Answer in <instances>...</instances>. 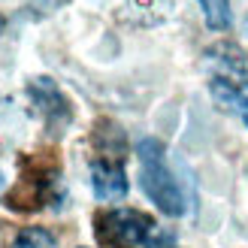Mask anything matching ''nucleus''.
Returning a JSON list of instances; mask_svg holds the SVG:
<instances>
[{
    "label": "nucleus",
    "instance_id": "6",
    "mask_svg": "<svg viewBox=\"0 0 248 248\" xmlns=\"http://www.w3.org/2000/svg\"><path fill=\"white\" fill-rule=\"evenodd\" d=\"M209 91H212V97L224 106V109H233L242 124L248 127V85H236V82H227V79H215L209 82Z\"/></svg>",
    "mask_w": 248,
    "mask_h": 248
},
{
    "label": "nucleus",
    "instance_id": "8",
    "mask_svg": "<svg viewBox=\"0 0 248 248\" xmlns=\"http://www.w3.org/2000/svg\"><path fill=\"white\" fill-rule=\"evenodd\" d=\"M12 248H55V236L43 227H24L12 242Z\"/></svg>",
    "mask_w": 248,
    "mask_h": 248
},
{
    "label": "nucleus",
    "instance_id": "9",
    "mask_svg": "<svg viewBox=\"0 0 248 248\" xmlns=\"http://www.w3.org/2000/svg\"><path fill=\"white\" fill-rule=\"evenodd\" d=\"M3 24H6V21H3V16H0V31H3Z\"/></svg>",
    "mask_w": 248,
    "mask_h": 248
},
{
    "label": "nucleus",
    "instance_id": "7",
    "mask_svg": "<svg viewBox=\"0 0 248 248\" xmlns=\"http://www.w3.org/2000/svg\"><path fill=\"white\" fill-rule=\"evenodd\" d=\"M206 24L212 31H227L230 28V0H200Z\"/></svg>",
    "mask_w": 248,
    "mask_h": 248
},
{
    "label": "nucleus",
    "instance_id": "2",
    "mask_svg": "<svg viewBox=\"0 0 248 248\" xmlns=\"http://www.w3.org/2000/svg\"><path fill=\"white\" fill-rule=\"evenodd\" d=\"M155 233V221L136 212V209H112L97 218V236L106 245L115 248H133L148 242V236Z\"/></svg>",
    "mask_w": 248,
    "mask_h": 248
},
{
    "label": "nucleus",
    "instance_id": "5",
    "mask_svg": "<svg viewBox=\"0 0 248 248\" xmlns=\"http://www.w3.org/2000/svg\"><path fill=\"white\" fill-rule=\"evenodd\" d=\"M206 64L218 70L215 79H227V82H236V85H245L248 79V58L239 46L233 43H218L206 52Z\"/></svg>",
    "mask_w": 248,
    "mask_h": 248
},
{
    "label": "nucleus",
    "instance_id": "1",
    "mask_svg": "<svg viewBox=\"0 0 248 248\" xmlns=\"http://www.w3.org/2000/svg\"><path fill=\"white\" fill-rule=\"evenodd\" d=\"M136 155H140V185H142L145 197L164 215H172V218L185 215V194L179 188L176 176L167 167L164 145L157 140H142L136 145Z\"/></svg>",
    "mask_w": 248,
    "mask_h": 248
},
{
    "label": "nucleus",
    "instance_id": "3",
    "mask_svg": "<svg viewBox=\"0 0 248 248\" xmlns=\"http://www.w3.org/2000/svg\"><path fill=\"white\" fill-rule=\"evenodd\" d=\"M28 94H31V100L36 103V109L43 112V118H46V124L48 127H64V124L70 121V103H67V97L61 94V88L52 82V79H46V76H40V79H33L31 85H28Z\"/></svg>",
    "mask_w": 248,
    "mask_h": 248
},
{
    "label": "nucleus",
    "instance_id": "4",
    "mask_svg": "<svg viewBox=\"0 0 248 248\" xmlns=\"http://www.w3.org/2000/svg\"><path fill=\"white\" fill-rule=\"evenodd\" d=\"M91 188L97 200H106V203L124 200L127 197V172L118 160L100 157L91 164Z\"/></svg>",
    "mask_w": 248,
    "mask_h": 248
}]
</instances>
